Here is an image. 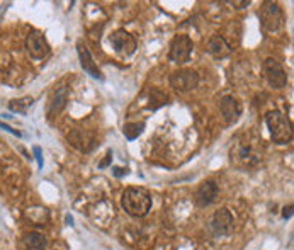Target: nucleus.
Returning <instances> with one entry per match:
<instances>
[{
	"instance_id": "f257e3e1",
	"label": "nucleus",
	"mask_w": 294,
	"mask_h": 250,
	"mask_svg": "<svg viewBox=\"0 0 294 250\" xmlns=\"http://www.w3.org/2000/svg\"><path fill=\"white\" fill-rule=\"evenodd\" d=\"M260 140L259 138H254L250 135H243L240 136L237 141L233 143L232 147V162L235 165L238 167H243V169H248V167H254L255 163H259V160L262 158V153H260Z\"/></svg>"
},
{
	"instance_id": "f03ea898",
	"label": "nucleus",
	"mask_w": 294,
	"mask_h": 250,
	"mask_svg": "<svg viewBox=\"0 0 294 250\" xmlns=\"http://www.w3.org/2000/svg\"><path fill=\"white\" fill-rule=\"evenodd\" d=\"M121 206L130 216L143 218L152 208V196L141 187H126L121 194Z\"/></svg>"
},
{
	"instance_id": "7ed1b4c3",
	"label": "nucleus",
	"mask_w": 294,
	"mask_h": 250,
	"mask_svg": "<svg viewBox=\"0 0 294 250\" xmlns=\"http://www.w3.org/2000/svg\"><path fill=\"white\" fill-rule=\"evenodd\" d=\"M265 124L269 128V133L272 140L279 145H286V143L292 141V124L281 111H270L265 116Z\"/></svg>"
},
{
	"instance_id": "20e7f679",
	"label": "nucleus",
	"mask_w": 294,
	"mask_h": 250,
	"mask_svg": "<svg viewBox=\"0 0 294 250\" xmlns=\"http://www.w3.org/2000/svg\"><path fill=\"white\" fill-rule=\"evenodd\" d=\"M259 19L262 29L267 33H276L284 26V12L277 2H264L259 9Z\"/></svg>"
},
{
	"instance_id": "39448f33",
	"label": "nucleus",
	"mask_w": 294,
	"mask_h": 250,
	"mask_svg": "<svg viewBox=\"0 0 294 250\" xmlns=\"http://www.w3.org/2000/svg\"><path fill=\"white\" fill-rule=\"evenodd\" d=\"M192 48H194V43L187 34H177L170 43V50H169V60L172 63H182L189 61V58L192 55Z\"/></svg>"
},
{
	"instance_id": "423d86ee",
	"label": "nucleus",
	"mask_w": 294,
	"mask_h": 250,
	"mask_svg": "<svg viewBox=\"0 0 294 250\" xmlns=\"http://www.w3.org/2000/svg\"><path fill=\"white\" fill-rule=\"evenodd\" d=\"M26 51L28 55L36 61H41L50 55V45H48L46 38L39 31H29L28 38H26Z\"/></svg>"
},
{
	"instance_id": "0eeeda50",
	"label": "nucleus",
	"mask_w": 294,
	"mask_h": 250,
	"mask_svg": "<svg viewBox=\"0 0 294 250\" xmlns=\"http://www.w3.org/2000/svg\"><path fill=\"white\" fill-rule=\"evenodd\" d=\"M170 87L179 90V92H189V90L196 89L197 84H199V75H197L196 70H191V68H180V70L174 72L169 78Z\"/></svg>"
},
{
	"instance_id": "6e6552de",
	"label": "nucleus",
	"mask_w": 294,
	"mask_h": 250,
	"mask_svg": "<svg viewBox=\"0 0 294 250\" xmlns=\"http://www.w3.org/2000/svg\"><path fill=\"white\" fill-rule=\"evenodd\" d=\"M262 70H264V77L265 80L269 82L272 89H284L287 84V75L284 72V68L277 60L274 58H267L262 65Z\"/></svg>"
},
{
	"instance_id": "1a4fd4ad",
	"label": "nucleus",
	"mask_w": 294,
	"mask_h": 250,
	"mask_svg": "<svg viewBox=\"0 0 294 250\" xmlns=\"http://www.w3.org/2000/svg\"><path fill=\"white\" fill-rule=\"evenodd\" d=\"M111 45L114 46V50L122 56H130L136 51L135 36L130 34L124 29H119V31H116V33L111 34Z\"/></svg>"
},
{
	"instance_id": "9d476101",
	"label": "nucleus",
	"mask_w": 294,
	"mask_h": 250,
	"mask_svg": "<svg viewBox=\"0 0 294 250\" xmlns=\"http://www.w3.org/2000/svg\"><path fill=\"white\" fill-rule=\"evenodd\" d=\"M218 193H220V189H218V184L215 180H204V182L197 187L194 194L196 204L201 206V208H206V206L215 203L218 198Z\"/></svg>"
},
{
	"instance_id": "9b49d317",
	"label": "nucleus",
	"mask_w": 294,
	"mask_h": 250,
	"mask_svg": "<svg viewBox=\"0 0 294 250\" xmlns=\"http://www.w3.org/2000/svg\"><path fill=\"white\" fill-rule=\"evenodd\" d=\"M77 53H78V60H80V67L83 68V72H87L92 78H99V80H102V72L99 70L97 63L94 61V56L90 55L89 48L83 45L82 41L77 43Z\"/></svg>"
},
{
	"instance_id": "f8f14e48",
	"label": "nucleus",
	"mask_w": 294,
	"mask_h": 250,
	"mask_svg": "<svg viewBox=\"0 0 294 250\" xmlns=\"http://www.w3.org/2000/svg\"><path fill=\"white\" fill-rule=\"evenodd\" d=\"M232 226H233V216H232V213H229V210H226V208L218 210L209 221V228L216 233V235H224V233H228L232 230Z\"/></svg>"
},
{
	"instance_id": "ddd939ff",
	"label": "nucleus",
	"mask_w": 294,
	"mask_h": 250,
	"mask_svg": "<svg viewBox=\"0 0 294 250\" xmlns=\"http://www.w3.org/2000/svg\"><path fill=\"white\" fill-rule=\"evenodd\" d=\"M220 111H221L224 121H226L228 124H233V123H237L240 114H242V106H240L237 97H233V95H224L220 102Z\"/></svg>"
},
{
	"instance_id": "4468645a",
	"label": "nucleus",
	"mask_w": 294,
	"mask_h": 250,
	"mask_svg": "<svg viewBox=\"0 0 294 250\" xmlns=\"http://www.w3.org/2000/svg\"><path fill=\"white\" fill-rule=\"evenodd\" d=\"M233 51V48L228 45V41L223 38L221 34H213L209 41H207V53L213 55L215 58H226L229 56V53Z\"/></svg>"
},
{
	"instance_id": "2eb2a0df",
	"label": "nucleus",
	"mask_w": 294,
	"mask_h": 250,
	"mask_svg": "<svg viewBox=\"0 0 294 250\" xmlns=\"http://www.w3.org/2000/svg\"><path fill=\"white\" fill-rule=\"evenodd\" d=\"M68 102V89L67 87H60L53 94V97L50 100V106H48V118H55L65 109V106Z\"/></svg>"
},
{
	"instance_id": "dca6fc26",
	"label": "nucleus",
	"mask_w": 294,
	"mask_h": 250,
	"mask_svg": "<svg viewBox=\"0 0 294 250\" xmlns=\"http://www.w3.org/2000/svg\"><path fill=\"white\" fill-rule=\"evenodd\" d=\"M24 245L28 250H45L48 247V240L39 232H29L24 235Z\"/></svg>"
},
{
	"instance_id": "f3484780",
	"label": "nucleus",
	"mask_w": 294,
	"mask_h": 250,
	"mask_svg": "<svg viewBox=\"0 0 294 250\" xmlns=\"http://www.w3.org/2000/svg\"><path fill=\"white\" fill-rule=\"evenodd\" d=\"M33 97H20V99H15V100H10L9 102V109L12 111V113H20L24 114L28 108L33 106Z\"/></svg>"
},
{
	"instance_id": "a211bd4d",
	"label": "nucleus",
	"mask_w": 294,
	"mask_h": 250,
	"mask_svg": "<svg viewBox=\"0 0 294 250\" xmlns=\"http://www.w3.org/2000/svg\"><path fill=\"white\" fill-rule=\"evenodd\" d=\"M143 130H145V123H128L122 126V133H124V136L130 141L136 140V138L143 133Z\"/></svg>"
},
{
	"instance_id": "6ab92c4d",
	"label": "nucleus",
	"mask_w": 294,
	"mask_h": 250,
	"mask_svg": "<svg viewBox=\"0 0 294 250\" xmlns=\"http://www.w3.org/2000/svg\"><path fill=\"white\" fill-rule=\"evenodd\" d=\"M0 128H2V130H5V131H9V133H12V135H15V136H23V133L17 131V130H14V128H10L9 124L2 123V121H0Z\"/></svg>"
},
{
	"instance_id": "aec40b11",
	"label": "nucleus",
	"mask_w": 294,
	"mask_h": 250,
	"mask_svg": "<svg viewBox=\"0 0 294 250\" xmlns=\"http://www.w3.org/2000/svg\"><path fill=\"white\" fill-rule=\"evenodd\" d=\"M111 160H112V153H111V152H108V155H106V158H104L102 162L99 163V169H104V167H108Z\"/></svg>"
},
{
	"instance_id": "412c9836",
	"label": "nucleus",
	"mask_w": 294,
	"mask_h": 250,
	"mask_svg": "<svg viewBox=\"0 0 294 250\" xmlns=\"http://www.w3.org/2000/svg\"><path fill=\"white\" fill-rule=\"evenodd\" d=\"M34 155L37 158V163H39V167H43V158H41V148L39 147H34Z\"/></svg>"
},
{
	"instance_id": "4be33fe9",
	"label": "nucleus",
	"mask_w": 294,
	"mask_h": 250,
	"mask_svg": "<svg viewBox=\"0 0 294 250\" xmlns=\"http://www.w3.org/2000/svg\"><path fill=\"white\" fill-rule=\"evenodd\" d=\"M232 5H238L237 9H245L247 7V5H250V0H243V2H237V0H235V2H229Z\"/></svg>"
},
{
	"instance_id": "5701e85b",
	"label": "nucleus",
	"mask_w": 294,
	"mask_h": 250,
	"mask_svg": "<svg viewBox=\"0 0 294 250\" xmlns=\"http://www.w3.org/2000/svg\"><path fill=\"white\" fill-rule=\"evenodd\" d=\"M112 174H114L116 177H121V175H126V174H128V170H126V169H121V167H116Z\"/></svg>"
},
{
	"instance_id": "b1692460",
	"label": "nucleus",
	"mask_w": 294,
	"mask_h": 250,
	"mask_svg": "<svg viewBox=\"0 0 294 250\" xmlns=\"http://www.w3.org/2000/svg\"><path fill=\"white\" fill-rule=\"evenodd\" d=\"M291 215H292V206H287V208H284V213H282V216L286 218H291Z\"/></svg>"
}]
</instances>
